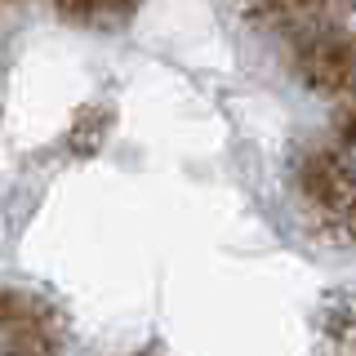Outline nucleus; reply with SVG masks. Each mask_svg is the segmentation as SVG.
I'll return each mask as SVG.
<instances>
[{"mask_svg":"<svg viewBox=\"0 0 356 356\" xmlns=\"http://www.w3.org/2000/svg\"><path fill=\"white\" fill-rule=\"evenodd\" d=\"M294 49V67L307 89L339 98L343 89L356 85V27L352 18H325L312 27L285 36Z\"/></svg>","mask_w":356,"mask_h":356,"instance_id":"obj_1","label":"nucleus"},{"mask_svg":"<svg viewBox=\"0 0 356 356\" xmlns=\"http://www.w3.org/2000/svg\"><path fill=\"white\" fill-rule=\"evenodd\" d=\"M334 138H339V147L356 152V85L339 94V111H334Z\"/></svg>","mask_w":356,"mask_h":356,"instance_id":"obj_3","label":"nucleus"},{"mask_svg":"<svg viewBox=\"0 0 356 356\" xmlns=\"http://www.w3.org/2000/svg\"><path fill=\"white\" fill-rule=\"evenodd\" d=\"M63 18L72 22H89V27H120L134 18L138 0H54Z\"/></svg>","mask_w":356,"mask_h":356,"instance_id":"obj_2","label":"nucleus"}]
</instances>
